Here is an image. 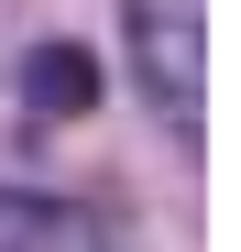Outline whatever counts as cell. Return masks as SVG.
Instances as JSON below:
<instances>
[{
    "label": "cell",
    "mask_w": 241,
    "mask_h": 252,
    "mask_svg": "<svg viewBox=\"0 0 241 252\" xmlns=\"http://www.w3.org/2000/svg\"><path fill=\"white\" fill-rule=\"evenodd\" d=\"M132 77L165 110L176 143H209V66H219V0H120Z\"/></svg>",
    "instance_id": "1"
},
{
    "label": "cell",
    "mask_w": 241,
    "mask_h": 252,
    "mask_svg": "<svg viewBox=\"0 0 241 252\" xmlns=\"http://www.w3.org/2000/svg\"><path fill=\"white\" fill-rule=\"evenodd\" d=\"M0 252H110V220L77 197H22L0 187Z\"/></svg>",
    "instance_id": "2"
},
{
    "label": "cell",
    "mask_w": 241,
    "mask_h": 252,
    "mask_svg": "<svg viewBox=\"0 0 241 252\" xmlns=\"http://www.w3.org/2000/svg\"><path fill=\"white\" fill-rule=\"evenodd\" d=\"M22 110H33V121L99 110V55H88V44H33V55H22Z\"/></svg>",
    "instance_id": "3"
}]
</instances>
